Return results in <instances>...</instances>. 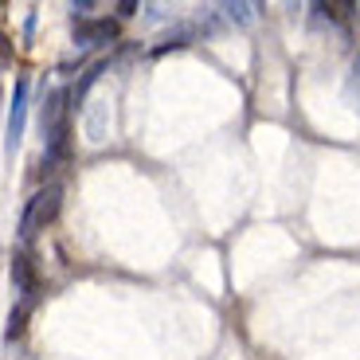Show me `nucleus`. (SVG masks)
Returning a JSON list of instances; mask_svg holds the SVG:
<instances>
[{
	"instance_id": "nucleus-1",
	"label": "nucleus",
	"mask_w": 360,
	"mask_h": 360,
	"mask_svg": "<svg viewBox=\"0 0 360 360\" xmlns=\"http://www.w3.org/2000/svg\"><path fill=\"white\" fill-rule=\"evenodd\" d=\"M59 204H63V192H59V184H47V188H39L36 196L24 204V212H20V239H36L39 231H47V224H55V216H59Z\"/></svg>"
},
{
	"instance_id": "nucleus-2",
	"label": "nucleus",
	"mask_w": 360,
	"mask_h": 360,
	"mask_svg": "<svg viewBox=\"0 0 360 360\" xmlns=\"http://www.w3.org/2000/svg\"><path fill=\"white\" fill-rule=\"evenodd\" d=\"M117 36V20H110V16H102V20H75V39H79L82 47H102V44H110V39Z\"/></svg>"
},
{
	"instance_id": "nucleus-3",
	"label": "nucleus",
	"mask_w": 360,
	"mask_h": 360,
	"mask_svg": "<svg viewBox=\"0 0 360 360\" xmlns=\"http://www.w3.org/2000/svg\"><path fill=\"white\" fill-rule=\"evenodd\" d=\"M24 114H27V82H16V98H12V114H8V149H16L20 134H24Z\"/></svg>"
},
{
	"instance_id": "nucleus-4",
	"label": "nucleus",
	"mask_w": 360,
	"mask_h": 360,
	"mask_svg": "<svg viewBox=\"0 0 360 360\" xmlns=\"http://www.w3.org/2000/svg\"><path fill=\"white\" fill-rule=\"evenodd\" d=\"M12 282H16L20 297H36V270H32L27 255H16V259H12Z\"/></svg>"
},
{
	"instance_id": "nucleus-5",
	"label": "nucleus",
	"mask_w": 360,
	"mask_h": 360,
	"mask_svg": "<svg viewBox=\"0 0 360 360\" xmlns=\"http://www.w3.org/2000/svg\"><path fill=\"white\" fill-rule=\"evenodd\" d=\"M32 309H36V297H20V306L12 309V317H8V329H4V337H8V341H16V337H24V329H27V317H32Z\"/></svg>"
},
{
	"instance_id": "nucleus-6",
	"label": "nucleus",
	"mask_w": 360,
	"mask_h": 360,
	"mask_svg": "<svg viewBox=\"0 0 360 360\" xmlns=\"http://www.w3.org/2000/svg\"><path fill=\"white\" fill-rule=\"evenodd\" d=\"M134 12H137V4H117V16H122V20L134 16Z\"/></svg>"
}]
</instances>
